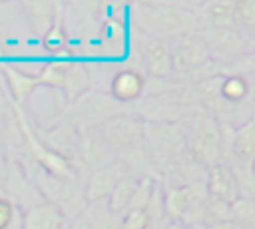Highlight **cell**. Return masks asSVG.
Listing matches in <instances>:
<instances>
[{
	"mask_svg": "<svg viewBox=\"0 0 255 229\" xmlns=\"http://www.w3.org/2000/svg\"><path fill=\"white\" fill-rule=\"evenodd\" d=\"M187 153L201 163L205 169L213 167L215 163H221L223 159V135H221V123L211 114H199L193 115L187 137H185Z\"/></svg>",
	"mask_w": 255,
	"mask_h": 229,
	"instance_id": "6da1fadb",
	"label": "cell"
},
{
	"mask_svg": "<svg viewBox=\"0 0 255 229\" xmlns=\"http://www.w3.org/2000/svg\"><path fill=\"white\" fill-rule=\"evenodd\" d=\"M211 60L223 66L251 52V38L235 26H213L205 38Z\"/></svg>",
	"mask_w": 255,
	"mask_h": 229,
	"instance_id": "7a4b0ae2",
	"label": "cell"
},
{
	"mask_svg": "<svg viewBox=\"0 0 255 229\" xmlns=\"http://www.w3.org/2000/svg\"><path fill=\"white\" fill-rule=\"evenodd\" d=\"M207 189H209V195L217 197V199H223L227 203H233L235 199L241 197V187H239V181H237V175L233 173V169L227 165V163H215L213 167L207 169Z\"/></svg>",
	"mask_w": 255,
	"mask_h": 229,
	"instance_id": "3957f363",
	"label": "cell"
},
{
	"mask_svg": "<svg viewBox=\"0 0 255 229\" xmlns=\"http://www.w3.org/2000/svg\"><path fill=\"white\" fill-rule=\"evenodd\" d=\"M225 157H233L245 165H255V115L235 127L229 147L223 149V159Z\"/></svg>",
	"mask_w": 255,
	"mask_h": 229,
	"instance_id": "277c9868",
	"label": "cell"
},
{
	"mask_svg": "<svg viewBox=\"0 0 255 229\" xmlns=\"http://www.w3.org/2000/svg\"><path fill=\"white\" fill-rule=\"evenodd\" d=\"M24 229H62L64 213L54 203L30 205L22 215Z\"/></svg>",
	"mask_w": 255,
	"mask_h": 229,
	"instance_id": "5b68a950",
	"label": "cell"
},
{
	"mask_svg": "<svg viewBox=\"0 0 255 229\" xmlns=\"http://www.w3.org/2000/svg\"><path fill=\"white\" fill-rule=\"evenodd\" d=\"M209 60H211V56H209L207 44L201 42V40L189 38V40H183L179 50L175 52L173 66L177 70H183V72H193V70H199V68L207 66Z\"/></svg>",
	"mask_w": 255,
	"mask_h": 229,
	"instance_id": "8992f818",
	"label": "cell"
},
{
	"mask_svg": "<svg viewBox=\"0 0 255 229\" xmlns=\"http://www.w3.org/2000/svg\"><path fill=\"white\" fill-rule=\"evenodd\" d=\"M169 175H171V185L169 187H183V185L205 181L207 179V169L201 163H197L189 153H181L171 161Z\"/></svg>",
	"mask_w": 255,
	"mask_h": 229,
	"instance_id": "52a82bcc",
	"label": "cell"
},
{
	"mask_svg": "<svg viewBox=\"0 0 255 229\" xmlns=\"http://www.w3.org/2000/svg\"><path fill=\"white\" fill-rule=\"evenodd\" d=\"M143 78L135 70H122L112 80V96L120 102H131L141 96L143 92Z\"/></svg>",
	"mask_w": 255,
	"mask_h": 229,
	"instance_id": "ba28073f",
	"label": "cell"
},
{
	"mask_svg": "<svg viewBox=\"0 0 255 229\" xmlns=\"http://www.w3.org/2000/svg\"><path fill=\"white\" fill-rule=\"evenodd\" d=\"M221 96L229 104H245L253 100L251 80L243 76H223L221 80Z\"/></svg>",
	"mask_w": 255,
	"mask_h": 229,
	"instance_id": "9c48e42d",
	"label": "cell"
},
{
	"mask_svg": "<svg viewBox=\"0 0 255 229\" xmlns=\"http://www.w3.org/2000/svg\"><path fill=\"white\" fill-rule=\"evenodd\" d=\"M120 181H122V179L118 177L116 171H112V169H102V171H98V173L90 179L88 189H86V197H88L90 201H100V199L112 195L114 189H116V185H118Z\"/></svg>",
	"mask_w": 255,
	"mask_h": 229,
	"instance_id": "30bf717a",
	"label": "cell"
},
{
	"mask_svg": "<svg viewBox=\"0 0 255 229\" xmlns=\"http://www.w3.org/2000/svg\"><path fill=\"white\" fill-rule=\"evenodd\" d=\"M4 72H6V80L10 84V90H12V94H14V98L18 102H24L32 94L36 84L40 82L38 78H32L30 74H22V72H18L14 68H6Z\"/></svg>",
	"mask_w": 255,
	"mask_h": 229,
	"instance_id": "8fae6325",
	"label": "cell"
},
{
	"mask_svg": "<svg viewBox=\"0 0 255 229\" xmlns=\"http://www.w3.org/2000/svg\"><path fill=\"white\" fill-rule=\"evenodd\" d=\"M225 221H233L231 219V203L209 195V199L205 203V209H203V221H201L199 227L217 225V223H225Z\"/></svg>",
	"mask_w": 255,
	"mask_h": 229,
	"instance_id": "7c38bea8",
	"label": "cell"
},
{
	"mask_svg": "<svg viewBox=\"0 0 255 229\" xmlns=\"http://www.w3.org/2000/svg\"><path fill=\"white\" fill-rule=\"evenodd\" d=\"M231 219L241 229H255V197L241 195L231 203Z\"/></svg>",
	"mask_w": 255,
	"mask_h": 229,
	"instance_id": "4fadbf2b",
	"label": "cell"
},
{
	"mask_svg": "<svg viewBox=\"0 0 255 229\" xmlns=\"http://www.w3.org/2000/svg\"><path fill=\"white\" fill-rule=\"evenodd\" d=\"M135 187H137V181H135L133 177H124V179L116 185V189H114V193H112V201H110L112 211H116L118 215L124 217V215H126V209H128V205H129V201H131V195H133Z\"/></svg>",
	"mask_w": 255,
	"mask_h": 229,
	"instance_id": "5bb4252c",
	"label": "cell"
},
{
	"mask_svg": "<svg viewBox=\"0 0 255 229\" xmlns=\"http://www.w3.org/2000/svg\"><path fill=\"white\" fill-rule=\"evenodd\" d=\"M233 26L245 34H255V0H237Z\"/></svg>",
	"mask_w": 255,
	"mask_h": 229,
	"instance_id": "9a60e30c",
	"label": "cell"
},
{
	"mask_svg": "<svg viewBox=\"0 0 255 229\" xmlns=\"http://www.w3.org/2000/svg\"><path fill=\"white\" fill-rule=\"evenodd\" d=\"M221 76H243V78H253L255 76V50L247 52L245 56L233 60L231 64L221 68Z\"/></svg>",
	"mask_w": 255,
	"mask_h": 229,
	"instance_id": "2e32d148",
	"label": "cell"
},
{
	"mask_svg": "<svg viewBox=\"0 0 255 229\" xmlns=\"http://www.w3.org/2000/svg\"><path fill=\"white\" fill-rule=\"evenodd\" d=\"M70 68H72L70 64H62V62L48 64V66L38 74V80H40V84H46V86H64L66 80H68Z\"/></svg>",
	"mask_w": 255,
	"mask_h": 229,
	"instance_id": "e0dca14e",
	"label": "cell"
},
{
	"mask_svg": "<svg viewBox=\"0 0 255 229\" xmlns=\"http://www.w3.org/2000/svg\"><path fill=\"white\" fill-rule=\"evenodd\" d=\"M169 64H171V60H169L165 48L161 44H153L149 48V68H151V72L155 76H163V74H167Z\"/></svg>",
	"mask_w": 255,
	"mask_h": 229,
	"instance_id": "ac0fdd59",
	"label": "cell"
},
{
	"mask_svg": "<svg viewBox=\"0 0 255 229\" xmlns=\"http://www.w3.org/2000/svg\"><path fill=\"white\" fill-rule=\"evenodd\" d=\"M151 225V213L147 209L128 211L122 217V229H147Z\"/></svg>",
	"mask_w": 255,
	"mask_h": 229,
	"instance_id": "d6986e66",
	"label": "cell"
},
{
	"mask_svg": "<svg viewBox=\"0 0 255 229\" xmlns=\"http://www.w3.org/2000/svg\"><path fill=\"white\" fill-rule=\"evenodd\" d=\"M16 213H18V209H16L8 199L0 197V229H6V227L14 221Z\"/></svg>",
	"mask_w": 255,
	"mask_h": 229,
	"instance_id": "ffe728a7",
	"label": "cell"
},
{
	"mask_svg": "<svg viewBox=\"0 0 255 229\" xmlns=\"http://www.w3.org/2000/svg\"><path fill=\"white\" fill-rule=\"evenodd\" d=\"M66 44V36H64V32L60 30V28H52L48 34H46V38H44V46L48 48V50H58V48H62Z\"/></svg>",
	"mask_w": 255,
	"mask_h": 229,
	"instance_id": "44dd1931",
	"label": "cell"
},
{
	"mask_svg": "<svg viewBox=\"0 0 255 229\" xmlns=\"http://www.w3.org/2000/svg\"><path fill=\"white\" fill-rule=\"evenodd\" d=\"M197 229H241L235 221H225V223H217V225H207V227H197Z\"/></svg>",
	"mask_w": 255,
	"mask_h": 229,
	"instance_id": "7402d4cb",
	"label": "cell"
},
{
	"mask_svg": "<svg viewBox=\"0 0 255 229\" xmlns=\"http://www.w3.org/2000/svg\"><path fill=\"white\" fill-rule=\"evenodd\" d=\"M249 80H251V94H253V100H255V76L249 78Z\"/></svg>",
	"mask_w": 255,
	"mask_h": 229,
	"instance_id": "603a6c76",
	"label": "cell"
},
{
	"mask_svg": "<svg viewBox=\"0 0 255 229\" xmlns=\"http://www.w3.org/2000/svg\"><path fill=\"white\" fill-rule=\"evenodd\" d=\"M251 50H255V38H251Z\"/></svg>",
	"mask_w": 255,
	"mask_h": 229,
	"instance_id": "cb8c5ba5",
	"label": "cell"
},
{
	"mask_svg": "<svg viewBox=\"0 0 255 229\" xmlns=\"http://www.w3.org/2000/svg\"><path fill=\"white\" fill-rule=\"evenodd\" d=\"M2 2H10V0H0V4H2Z\"/></svg>",
	"mask_w": 255,
	"mask_h": 229,
	"instance_id": "d4e9b609",
	"label": "cell"
}]
</instances>
